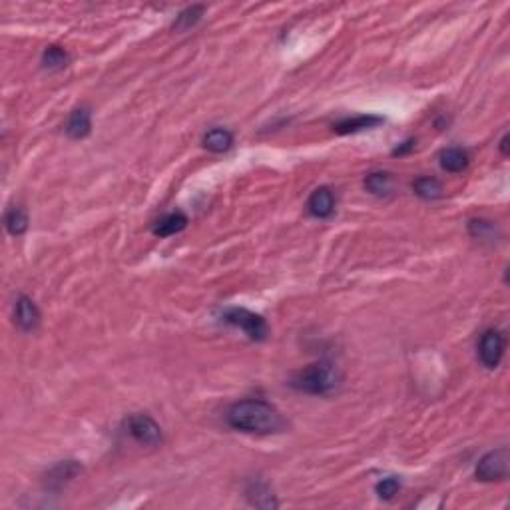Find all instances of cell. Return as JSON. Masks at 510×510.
<instances>
[{"mask_svg": "<svg viewBox=\"0 0 510 510\" xmlns=\"http://www.w3.org/2000/svg\"><path fill=\"white\" fill-rule=\"evenodd\" d=\"M227 422L235 431L251 434H271L283 429V419L279 410L261 399L233 403L227 410Z\"/></svg>", "mask_w": 510, "mask_h": 510, "instance_id": "cell-1", "label": "cell"}, {"mask_svg": "<svg viewBox=\"0 0 510 510\" xmlns=\"http://www.w3.org/2000/svg\"><path fill=\"white\" fill-rule=\"evenodd\" d=\"M339 385H341L339 369L327 361L305 367L291 377V387L307 395H331Z\"/></svg>", "mask_w": 510, "mask_h": 510, "instance_id": "cell-2", "label": "cell"}, {"mask_svg": "<svg viewBox=\"0 0 510 510\" xmlns=\"http://www.w3.org/2000/svg\"><path fill=\"white\" fill-rule=\"evenodd\" d=\"M222 319L223 323L239 327L254 341H263L267 337V333H269L266 319L261 315L254 313V311L244 309V307H225L222 311Z\"/></svg>", "mask_w": 510, "mask_h": 510, "instance_id": "cell-3", "label": "cell"}, {"mask_svg": "<svg viewBox=\"0 0 510 510\" xmlns=\"http://www.w3.org/2000/svg\"><path fill=\"white\" fill-rule=\"evenodd\" d=\"M510 468V451L506 446L494 449L478 461L477 478L482 482H494V480H504L509 477Z\"/></svg>", "mask_w": 510, "mask_h": 510, "instance_id": "cell-4", "label": "cell"}, {"mask_svg": "<svg viewBox=\"0 0 510 510\" xmlns=\"http://www.w3.org/2000/svg\"><path fill=\"white\" fill-rule=\"evenodd\" d=\"M126 425H128V433L132 434L134 441L140 443L142 446L155 449V446H160V444L164 443L160 425L152 417H148V415H132L126 421Z\"/></svg>", "mask_w": 510, "mask_h": 510, "instance_id": "cell-5", "label": "cell"}, {"mask_svg": "<svg viewBox=\"0 0 510 510\" xmlns=\"http://www.w3.org/2000/svg\"><path fill=\"white\" fill-rule=\"evenodd\" d=\"M504 355V337L497 329H488L482 333L480 341H478V357L482 361V365L488 369H497L500 359Z\"/></svg>", "mask_w": 510, "mask_h": 510, "instance_id": "cell-6", "label": "cell"}, {"mask_svg": "<svg viewBox=\"0 0 510 510\" xmlns=\"http://www.w3.org/2000/svg\"><path fill=\"white\" fill-rule=\"evenodd\" d=\"M307 210L313 218H319V220L331 218L333 211H335V196H333L331 189L325 188V186L313 189V194L307 200Z\"/></svg>", "mask_w": 510, "mask_h": 510, "instance_id": "cell-7", "label": "cell"}, {"mask_svg": "<svg viewBox=\"0 0 510 510\" xmlns=\"http://www.w3.org/2000/svg\"><path fill=\"white\" fill-rule=\"evenodd\" d=\"M385 122V118L375 116V114H363V116H355V118H347L341 120L333 126V132L339 134V136H347V134H357L363 132V130H371V128H377L381 124Z\"/></svg>", "mask_w": 510, "mask_h": 510, "instance_id": "cell-8", "label": "cell"}, {"mask_svg": "<svg viewBox=\"0 0 510 510\" xmlns=\"http://www.w3.org/2000/svg\"><path fill=\"white\" fill-rule=\"evenodd\" d=\"M66 134L68 138H72V140H82V138H86L92 130V114H90L88 108H76V110L70 114V118H68L66 122Z\"/></svg>", "mask_w": 510, "mask_h": 510, "instance_id": "cell-9", "label": "cell"}, {"mask_svg": "<svg viewBox=\"0 0 510 510\" xmlns=\"http://www.w3.org/2000/svg\"><path fill=\"white\" fill-rule=\"evenodd\" d=\"M16 323L23 327L24 331H32L40 323V311L34 305V301L26 295H20L16 301Z\"/></svg>", "mask_w": 510, "mask_h": 510, "instance_id": "cell-10", "label": "cell"}, {"mask_svg": "<svg viewBox=\"0 0 510 510\" xmlns=\"http://www.w3.org/2000/svg\"><path fill=\"white\" fill-rule=\"evenodd\" d=\"M188 227V218L182 213V211H174V213H167L164 218H160L154 223V235L158 237H170V235H176V233L184 232Z\"/></svg>", "mask_w": 510, "mask_h": 510, "instance_id": "cell-11", "label": "cell"}, {"mask_svg": "<svg viewBox=\"0 0 510 510\" xmlns=\"http://www.w3.org/2000/svg\"><path fill=\"white\" fill-rule=\"evenodd\" d=\"M203 148L213 154H223L233 146V134L225 128H213L203 136Z\"/></svg>", "mask_w": 510, "mask_h": 510, "instance_id": "cell-12", "label": "cell"}, {"mask_svg": "<svg viewBox=\"0 0 510 510\" xmlns=\"http://www.w3.org/2000/svg\"><path fill=\"white\" fill-rule=\"evenodd\" d=\"M439 160H441V167L453 174H458L468 166V154L463 148H446L441 152Z\"/></svg>", "mask_w": 510, "mask_h": 510, "instance_id": "cell-13", "label": "cell"}, {"mask_svg": "<svg viewBox=\"0 0 510 510\" xmlns=\"http://www.w3.org/2000/svg\"><path fill=\"white\" fill-rule=\"evenodd\" d=\"M413 191L421 198V200L434 201L443 198V184L437 178L431 176H422V178L413 182Z\"/></svg>", "mask_w": 510, "mask_h": 510, "instance_id": "cell-14", "label": "cell"}, {"mask_svg": "<svg viewBox=\"0 0 510 510\" xmlns=\"http://www.w3.org/2000/svg\"><path fill=\"white\" fill-rule=\"evenodd\" d=\"M247 499L254 506H259V509H278L275 497L261 482H251V487L247 488Z\"/></svg>", "mask_w": 510, "mask_h": 510, "instance_id": "cell-15", "label": "cell"}, {"mask_svg": "<svg viewBox=\"0 0 510 510\" xmlns=\"http://www.w3.org/2000/svg\"><path fill=\"white\" fill-rule=\"evenodd\" d=\"M393 188V176L389 172H373L365 178V189L373 196H387Z\"/></svg>", "mask_w": 510, "mask_h": 510, "instance_id": "cell-16", "label": "cell"}, {"mask_svg": "<svg viewBox=\"0 0 510 510\" xmlns=\"http://www.w3.org/2000/svg\"><path fill=\"white\" fill-rule=\"evenodd\" d=\"M68 60H70L68 52L60 46H48L42 52V64H45L46 70H52V72L64 70L68 66Z\"/></svg>", "mask_w": 510, "mask_h": 510, "instance_id": "cell-17", "label": "cell"}, {"mask_svg": "<svg viewBox=\"0 0 510 510\" xmlns=\"http://www.w3.org/2000/svg\"><path fill=\"white\" fill-rule=\"evenodd\" d=\"M203 11H206L203 6H189L186 11L179 12L178 16H176V23H174V30H178V32L189 30L191 26H196V24L200 23Z\"/></svg>", "mask_w": 510, "mask_h": 510, "instance_id": "cell-18", "label": "cell"}, {"mask_svg": "<svg viewBox=\"0 0 510 510\" xmlns=\"http://www.w3.org/2000/svg\"><path fill=\"white\" fill-rule=\"evenodd\" d=\"M4 223H6L8 233H12V235H23V233L28 230V218H26V213H24V210H20V208H12V210L6 213Z\"/></svg>", "mask_w": 510, "mask_h": 510, "instance_id": "cell-19", "label": "cell"}, {"mask_svg": "<svg viewBox=\"0 0 510 510\" xmlns=\"http://www.w3.org/2000/svg\"><path fill=\"white\" fill-rule=\"evenodd\" d=\"M468 232H470L473 237L482 239V242H487V239H494V237L499 235L497 225H494L492 222H487V220H473V222L468 223Z\"/></svg>", "mask_w": 510, "mask_h": 510, "instance_id": "cell-20", "label": "cell"}, {"mask_svg": "<svg viewBox=\"0 0 510 510\" xmlns=\"http://www.w3.org/2000/svg\"><path fill=\"white\" fill-rule=\"evenodd\" d=\"M375 490H377V494L383 500L395 499V497H397V492L401 490V480L397 477L383 478V480H379L377 482Z\"/></svg>", "mask_w": 510, "mask_h": 510, "instance_id": "cell-21", "label": "cell"}, {"mask_svg": "<svg viewBox=\"0 0 510 510\" xmlns=\"http://www.w3.org/2000/svg\"><path fill=\"white\" fill-rule=\"evenodd\" d=\"M415 148V140H409V142H405V144L401 146V148H397V150H393V154L395 155H403V154H407V152H410Z\"/></svg>", "mask_w": 510, "mask_h": 510, "instance_id": "cell-22", "label": "cell"}, {"mask_svg": "<svg viewBox=\"0 0 510 510\" xmlns=\"http://www.w3.org/2000/svg\"><path fill=\"white\" fill-rule=\"evenodd\" d=\"M500 150H502V154L509 155V136H504V138H502V142H500Z\"/></svg>", "mask_w": 510, "mask_h": 510, "instance_id": "cell-23", "label": "cell"}]
</instances>
